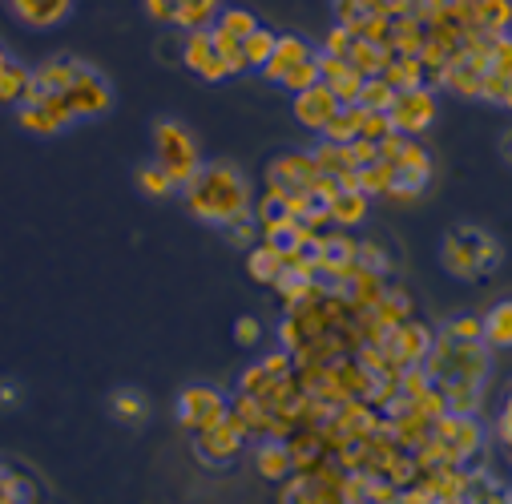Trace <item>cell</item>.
<instances>
[{
	"mask_svg": "<svg viewBox=\"0 0 512 504\" xmlns=\"http://www.w3.org/2000/svg\"><path fill=\"white\" fill-rule=\"evenodd\" d=\"M311 57H315V53H311V45H307L303 37H295V33H283V37H279V45H275V57H271V65L263 69V77L279 85V81H283V77H287L295 65H303V61H311Z\"/></svg>",
	"mask_w": 512,
	"mask_h": 504,
	"instance_id": "15",
	"label": "cell"
},
{
	"mask_svg": "<svg viewBox=\"0 0 512 504\" xmlns=\"http://www.w3.org/2000/svg\"><path fill=\"white\" fill-rule=\"evenodd\" d=\"M246 271L254 283H267L275 287V279L287 271V250L283 246H271V242H259L246 250Z\"/></svg>",
	"mask_w": 512,
	"mask_h": 504,
	"instance_id": "14",
	"label": "cell"
},
{
	"mask_svg": "<svg viewBox=\"0 0 512 504\" xmlns=\"http://www.w3.org/2000/svg\"><path fill=\"white\" fill-rule=\"evenodd\" d=\"M259 339H263V323L259 319H254V315H238L234 319V343L238 347H254Z\"/></svg>",
	"mask_w": 512,
	"mask_h": 504,
	"instance_id": "47",
	"label": "cell"
},
{
	"mask_svg": "<svg viewBox=\"0 0 512 504\" xmlns=\"http://www.w3.org/2000/svg\"><path fill=\"white\" fill-rule=\"evenodd\" d=\"M9 472H13V468L0 464V504H9Z\"/></svg>",
	"mask_w": 512,
	"mask_h": 504,
	"instance_id": "56",
	"label": "cell"
},
{
	"mask_svg": "<svg viewBox=\"0 0 512 504\" xmlns=\"http://www.w3.org/2000/svg\"><path fill=\"white\" fill-rule=\"evenodd\" d=\"M182 65H186L190 73H198L202 81H226V77H230L226 61H222L218 49H214V33H210V29H194V33L186 37V45H182Z\"/></svg>",
	"mask_w": 512,
	"mask_h": 504,
	"instance_id": "11",
	"label": "cell"
},
{
	"mask_svg": "<svg viewBox=\"0 0 512 504\" xmlns=\"http://www.w3.org/2000/svg\"><path fill=\"white\" fill-rule=\"evenodd\" d=\"M428 182H432V158L416 138H408V146L396 162V182H392L388 198L392 202H416L428 190Z\"/></svg>",
	"mask_w": 512,
	"mask_h": 504,
	"instance_id": "6",
	"label": "cell"
},
{
	"mask_svg": "<svg viewBox=\"0 0 512 504\" xmlns=\"http://www.w3.org/2000/svg\"><path fill=\"white\" fill-rule=\"evenodd\" d=\"M275 45H279V37L271 29H259L254 37H246V61H250V69H267L271 57H275Z\"/></svg>",
	"mask_w": 512,
	"mask_h": 504,
	"instance_id": "36",
	"label": "cell"
},
{
	"mask_svg": "<svg viewBox=\"0 0 512 504\" xmlns=\"http://www.w3.org/2000/svg\"><path fill=\"white\" fill-rule=\"evenodd\" d=\"M29 85H33V69H25L21 61L0 65V105H25Z\"/></svg>",
	"mask_w": 512,
	"mask_h": 504,
	"instance_id": "22",
	"label": "cell"
},
{
	"mask_svg": "<svg viewBox=\"0 0 512 504\" xmlns=\"http://www.w3.org/2000/svg\"><path fill=\"white\" fill-rule=\"evenodd\" d=\"M448 331H452L456 339H484V319L464 315V319H452V323H448Z\"/></svg>",
	"mask_w": 512,
	"mask_h": 504,
	"instance_id": "51",
	"label": "cell"
},
{
	"mask_svg": "<svg viewBox=\"0 0 512 504\" xmlns=\"http://www.w3.org/2000/svg\"><path fill=\"white\" fill-rule=\"evenodd\" d=\"M383 81H388L396 93H412L428 85V65L420 57H396L388 69H383Z\"/></svg>",
	"mask_w": 512,
	"mask_h": 504,
	"instance_id": "18",
	"label": "cell"
},
{
	"mask_svg": "<svg viewBox=\"0 0 512 504\" xmlns=\"http://www.w3.org/2000/svg\"><path fill=\"white\" fill-rule=\"evenodd\" d=\"M355 178H359V194H367V198H388V190H392V182H396V166L371 162V166L355 170Z\"/></svg>",
	"mask_w": 512,
	"mask_h": 504,
	"instance_id": "28",
	"label": "cell"
},
{
	"mask_svg": "<svg viewBox=\"0 0 512 504\" xmlns=\"http://www.w3.org/2000/svg\"><path fill=\"white\" fill-rule=\"evenodd\" d=\"M174 416H178V424H182L186 432L198 436V432H210V428H218L222 420H230V400H226L222 392L206 388V384H190V388L178 392Z\"/></svg>",
	"mask_w": 512,
	"mask_h": 504,
	"instance_id": "3",
	"label": "cell"
},
{
	"mask_svg": "<svg viewBox=\"0 0 512 504\" xmlns=\"http://www.w3.org/2000/svg\"><path fill=\"white\" fill-rule=\"evenodd\" d=\"M496 432H500V444H504V452L512 456V392H508V404H504V412H500V424H496Z\"/></svg>",
	"mask_w": 512,
	"mask_h": 504,
	"instance_id": "53",
	"label": "cell"
},
{
	"mask_svg": "<svg viewBox=\"0 0 512 504\" xmlns=\"http://www.w3.org/2000/svg\"><path fill=\"white\" fill-rule=\"evenodd\" d=\"M279 85H287L291 93H307V89H315V85H323V73H319V61L311 57V61H303V65H295Z\"/></svg>",
	"mask_w": 512,
	"mask_h": 504,
	"instance_id": "38",
	"label": "cell"
},
{
	"mask_svg": "<svg viewBox=\"0 0 512 504\" xmlns=\"http://www.w3.org/2000/svg\"><path fill=\"white\" fill-rule=\"evenodd\" d=\"M230 238H234L238 246H259V242H254V218H250V222H238V226H230Z\"/></svg>",
	"mask_w": 512,
	"mask_h": 504,
	"instance_id": "55",
	"label": "cell"
},
{
	"mask_svg": "<svg viewBox=\"0 0 512 504\" xmlns=\"http://www.w3.org/2000/svg\"><path fill=\"white\" fill-rule=\"evenodd\" d=\"M396 57H400V53H396L392 45H371V41H363V37H355V41H351V53H347V61H351L363 77H383V69H388Z\"/></svg>",
	"mask_w": 512,
	"mask_h": 504,
	"instance_id": "17",
	"label": "cell"
},
{
	"mask_svg": "<svg viewBox=\"0 0 512 504\" xmlns=\"http://www.w3.org/2000/svg\"><path fill=\"white\" fill-rule=\"evenodd\" d=\"M396 89L383 81V77H367V85H363V97H359V105L363 109H371V113H392V105H396Z\"/></svg>",
	"mask_w": 512,
	"mask_h": 504,
	"instance_id": "33",
	"label": "cell"
},
{
	"mask_svg": "<svg viewBox=\"0 0 512 504\" xmlns=\"http://www.w3.org/2000/svg\"><path fill=\"white\" fill-rule=\"evenodd\" d=\"M392 25H396V17H388V13L367 17V25H363V41H371V45H392Z\"/></svg>",
	"mask_w": 512,
	"mask_h": 504,
	"instance_id": "42",
	"label": "cell"
},
{
	"mask_svg": "<svg viewBox=\"0 0 512 504\" xmlns=\"http://www.w3.org/2000/svg\"><path fill=\"white\" fill-rule=\"evenodd\" d=\"M404 146H408V138H404V134L383 138V142H379V162H383V166H396V162H400V154H404Z\"/></svg>",
	"mask_w": 512,
	"mask_h": 504,
	"instance_id": "52",
	"label": "cell"
},
{
	"mask_svg": "<svg viewBox=\"0 0 512 504\" xmlns=\"http://www.w3.org/2000/svg\"><path fill=\"white\" fill-rule=\"evenodd\" d=\"M383 13V0H335V25H343L351 37H363L367 17Z\"/></svg>",
	"mask_w": 512,
	"mask_h": 504,
	"instance_id": "24",
	"label": "cell"
},
{
	"mask_svg": "<svg viewBox=\"0 0 512 504\" xmlns=\"http://www.w3.org/2000/svg\"><path fill=\"white\" fill-rule=\"evenodd\" d=\"M65 101H69V109H73L77 121L105 117L113 109V85H109V77L97 65H89V61L77 57V73H73V85L65 89Z\"/></svg>",
	"mask_w": 512,
	"mask_h": 504,
	"instance_id": "4",
	"label": "cell"
},
{
	"mask_svg": "<svg viewBox=\"0 0 512 504\" xmlns=\"http://www.w3.org/2000/svg\"><path fill=\"white\" fill-rule=\"evenodd\" d=\"M388 117H392V125H396V134L416 138V134H424L428 125L436 121V93H432L428 85H424V89H412V93H400Z\"/></svg>",
	"mask_w": 512,
	"mask_h": 504,
	"instance_id": "9",
	"label": "cell"
},
{
	"mask_svg": "<svg viewBox=\"0 0 512 504\" xmlns=\"http://www.w3.org/2000/svg\"><path fill=\"white\" fill-rule=\"evenodd\" d=\"M315 162H319V170H323V174H331V178H343V174H351V170H355V166L347 162V146H335V142H319Z\"/></svg>",
	"mask_w": 512,
	"mask_h": 504,
	"instance_id": "37",
	"label": "cell"
},
{
	"mask_svg": "<svg viewBox=\"0 0 512 504\" xmlns=\"http://www.w3.org/2000/svg\"><path fill=\"white\" fill-rule=\"evenodd\" d=\"M480 33L488 37L512 33V0H480Z\"/></svg>",
	"mask_w": 512,
	"mask_h": 504,
	"instance_id": "29",
	"label": "cell"
},
{
	"mask_svg": "<svg viewBox=\"0 0 512 504\" xmlns=\"http://www.w3.org/2000/svg\"><path fill=\"white\" fill-rule=\"evenodd\" d=\"M480 444H484L480 424H476L472 416H464V420H460V428H456V436L448 440V456H452V464L460 468L468 456H476V452H480Z\"/></svg>",
	"mask_w": 512,
	"mask_h": 504,
	"instance_id": "27",
	"label": "cell"
},
{
	"mask_svg": "<svg viewBox=\"0 0 512 504\" xmlns=\"http://www.w3.org/2000/svg\"><path fill=\"white\" fill-rule=\"evenodd\" d=\"M484 343L496 351H512V299H500L484 315Z\"/></svg>",
	"mask_w": 512,
	"mask_h": 504,
	"instance_id": "21",
	"label": "cell"
},
{
	"mask_svg": "<svg viewBox=\"0 0 512 504\" xmlns=\"http://www.w3.org/2000/svg\"><path fill=\"white\" fill-rule=\"evenodd\" d=\"M347 162H351L355 170H363V166L379 162V146H375V142H367V138H355V142L347 146Z\"/></svg>",
	"mask_w": 512,
	"mask_h": 504,
	"instance_id": "49",
	"label": "cell"
},
{
	"mask_svg": "<svg viewBox=\"0 0 512 504\" xmlns=\"http://www.w3.org/2000/svg\"><path fill=\"white\" fill-rule=\"evenodd\" d=\"M379 347L388 351L400 367H420V363H428V355H432V347H436V335H432L428 323L408 319V323H400L388 339H383Z\"/></svg>",
	"mask_w": 512,
	"mask_h": 504,
	"instance_id": "8",
	"label": "cell"
},
{
	"mask_svg": "<svg viewBox=\"0 0 512 504\" xmlns=\"http://www.w3.org/2000/svg\"><path fill=\"white\" fill-rule=\"evenodd\" d=\"M138 190H142L146 198H170V194L178 190V182H174L158 162H150V166L138 170Z\"/></svg>",
	"mask_w": 512,
	"mask_h": 504,
	"instance_id": "34",
	"label": "cell"
},
{
	"mask_svg": "<svg viewBox=\"0 0 512 504\" xmlns=\"http://www.w3.org/2000/svg\"><path fill=\"white\" fill-rule=\"evenodd\" d=\"M476 255H480V275H492L500 267V259H504V246L488 230L476 226Z\"/></svg>",
	"mask_w": 512,
	"mask_h": 504,
	"instance_id": "40",
	"label": "cell"
},
{
	"mask_svg": "<svg viewBox=\"0 0 512 504\" xmlns=\"http://www.w3.org/2000/svg\"><path fill=\"white\" fill-rule=\"evenodd\" d=\"M504 109H512V85H508V97H504Z\"/></svg>",
	"mask_w": 512,
	"mask_h": 504,
	"instance_id": "58",
	"label": "cell"
},
{
	"mask_svg": "<svg viewBox=\"0 0 512 504\" xmlns=\"http://www.w3.org/2000/svg\"><path fill=\"white\" fill-rule=\"evenodd\" d=\"M504 504H512V492H508V500H504Z\"/></svg>",
	"mask_w": 512,
	"mask_h": 504,
	"instance_id": "60",
	"label": "cell"
},
{
	"mask_svg": "<svg viewBox=\"0 0 512 504\" xmlns=\"http://www.w3.org/2000/svg\"><path fill=\"white\" fill-rule=\"evenodd\" d=\"M396 504H436V496H432L424 484H416V488H404Z\"/></svg>",
	"mask_w": 512,
	"mask_h": 504,
	"instance_id": "54",
	"label": "cell"
},
{
	"mask_svg": "<svg viewBox=\"0 0 512 504\" xmlns=\"http://www.w3.org/2000/svg\"><path fill=\"white\" fill-rule=\"evenodd\" d=\"M17 117H21V125H25L29 134H41V138H53V134H61V130H65V125H61V121H53V113H49L45 105H37V101H25Z\"/></svg>",
	"mask_w": 512,
	"mask_h": 504,
	"instance_id": "32",
	"label": "cell"
},
{
	"mask_svg": "<svg viewBox=\"0 0 512 504\" xmlns=\"http://www.w3.org/2000/svg\"><path fill=\"white\" fill-rule=\"evenodd\" d=\"M363 117H367V109H363V105H343V109L331 117V125L323 130V142L351 146L355 138H363Z\"/></svg>",
	"mask_w": 512,
	"mask_h": 504,
	"instance_id": "20",
	"label": "cell"
},
{
	"mask_svg": "<svg viewBox=\"0 0 512 504\" xmlns=\"http://www.w3.org/2000/svg\"><path fill=\"white\" fill-rule=\"evenodd\" d=\"M363 271H371V275H388V255L375 246V242H359V259H355Z\"/></svg>",
	"mask_w": 512,
	"mask_h": 504,
	"instance_id": "46",
	"label": "cell"
},
{
	"mask_svg": "<svg viewBox=\"0 0 512 504\" xmlns=\"http://www.w3.org/2000/svg\"><path fill=\"white\" fill-rule=\"evenodd\" d=\"M416 412H420L424 420H432V424H436L440 416H448V396H444L440 388H432L428 396H420V400H416Z\"/></svg>",
	"mask_w": 512,
	"mask_h": 504,
	"instance_id": "48",
	"label": "cell"
},
{
	"mask_svg": "<svg viewBox=\"0 0 512 504\" xmlns=\"http://www.w3.org/2000/svg\"><path fill=\"white\" fill-rule=\"evenodd\" d=\"M440 263H444V271H448L452 279H460V283L480 279L476 226H460V230H452V234L444 238V246H440Z\"/></svg>",
	"mask_w": 512,
	"mask_h": 504,
	"instance_id": "10",
	"label": "cell"
},
{
	"mask_svg": "<svg viewBox=\"0 0 512 504\" xmlns=\"http://www.w3.org/2000/svg\"><path fill=\"white\" fill-rule=\"evenodd\" d=\"M218 5L222 0H178V13H174V25L182 29H214L218 21Z\"/></svg>",
	"mask_w": 512,
	"mask_h": 504,
	"instance_id": "25",
	"label": "cell"
},
{
	"mask_svg": "<svg viewBox=\"0 0 512 504\" xmlns=\"http://www.w3.org/2000/svg\"><path fill=\"white\" fill-rule=\"evenodd\" d=\"M246 428H242V420L230 412V420H222L218 428H210V432H198L194 436V452H198V460L202 464H210V468H222V464H230L242 448H246Z\"/></svg>",
	"mask_w": 512,
	"mask_h": 504,
	"instance_id": "7",
	"label": "cell"
},
{
	"mask_svg": "<svg viewBox=\"0 0 512 504\" xmlns=\"http://www.w3.org/2000/svg\"><path fill=\"white\" fill-rule=\"evenodd\" d=\"M154 162L178 182V190L206 166V162L198 158L194 134L186 130L182 121H174V117H158V121H154Z\"/></svg>",
	"mask_w": 512,
	"mask_h": 504,
	"instance_id": "2",
	"label": "cell"
},
{
	"mask_svg": "<svg viewBox=\"0 0 512 504\" xmlns=\"http://www.w3.org/2000/svg\"><path fill=\"white\" fill-rule=\"evenodd\" d=\"M351 41H355V37H351L343 25H335V29L327 33V41H323V53H331V57H347V53H351Z\"/></svg>",
	"mask_w": 512,
	"mask_h": 504,
	"instance_id": "50",
	"label": "cell"
},
{
	"mask_svg": "<svg viewBox=\"0 0 512 504\" xmlns=\"http://www.w3.org/2000/svg\"><path fill=\"white\" fill-rule=\"evenodd\" d=\"M323 178L315 154H283L267 166V194L287 198V194H315V182Z\"/></svg>",
	"mask_w": 512,
	"mask_h": 504,
	"instance_id": "5",
	"label": "cell"
},
{
	"mask_svg": "<svg viewBox=\"0 0 512 504\" xmlns=\"http://www.w3.org/2000/svg\"><path fill=\"white\" fill-rule=\"evenodd\" d=\"M222 33H230V37H238V41H246V37H254L263 25L254 21V13H246V9H222V17L214 21Z\"/></svg>",
	"mask_w": 512,
	"mask_h": 504,
	"instance_id": "35",
	"label": "cell"
},
{
	"mask_svg": "<svg viewBox=\"0 0 512 504\" xmlns=\"http://www.w3.org/2000/svg\"><path fill=\"white\" fill-rule=\"evenodd\" d=\"M295 117H299V125H307V130H315V134H323L327 125H331V117L343 109L339 105V97L331 93V85H315V89H307V93H295Z\"/></svg>",
	"mask_w": 512,
	"mask_h": 504,
	"instance_id": "12",
	"label": "cell"
},
{
	"mask_svg": "<svg viewBox=\"0 0 512 504\" xmlns=\"http://www.w3.org/2000/svg\"><path fill=\"white\" fill-rule=\"evenodd\" d=\"M109 416H113L117 424H125V428H134V424H142V420L150 416V400H146L138 388H117V392L109 396Z\"/></svg>",
	"mask_w": 512,
	"mask_h": 504,
	"instance_id": "19",
	"label": "cell"
},
{
	"mask_svg": "<svg viewBox=\"0 0 512 504\" xmlns=\"http://www.w3.org/2000/svg\"><path fill=\"white\" fill-rule=\"evenodd\" d=\"M9 504H41V488L29 472H9Z\"/></svg>",
	"mask_w": 512,
	"mask_h": 504,
	"instance_id": "41",
	"label": "cell"
},
{
	"mask_svg": "<svg viewBox=\"0 0 512 504\" xmlns=\"http://www.w3.org/2000/svg\"><path fill=\"white\" fill-rule=\"evenodd\" d=\"M182 198H186V210L198 222H210V226H222V230L254 218L250 214V182L230 162H206L182 186Z\"/></svg>",
	"mask_w": 512,
	"mask_h": 504,
	"instance_id": "1",
	"label": "cell"
},
{
	"mask_svg": "<svg viewBox=\"0 0 512 504\" xmlns=\"http://www.w3.org/2000/svg\"><path fill=\"white\" fill-rule=\"evenodd\" d=\"M5 9L25 29H53V25H65L69 21L73 0H5Z\"/></svg>",
	"mask_w": 512,
	"mask_h": 504,
	"instance_id": "13",
	"label": "cell"
},
{
	"mask_svg": "<svg viewBox=\"0 0 512 504\" xmlns=\"http://www.w3.org/2000/svg\"><path fill=\"white\" fill-rule=\"evenodd\" d=\"M500 158L512 166V130H504V138H500Z\"/></svg>",
	"mask_w": 512,
	"mask_h": 504,
	"instance_id": "57",
	"label": "cell"
},
{
	"mask_svg": "<svg viewBox=\"0 0 512 504\" xmlns=\"http://www.w3.org/2000/svg\"><path fill=\"white\" fill-rule=\"evenodd\" d=\"M392 134H396L392 117H388V113H371V109H367V117H363V138L379 146L383 138H392Z\"/></svg>",
	"mask_w": 512,
	"mask_h": 504,
	"instance_id": "43",
	"label": "cell"
},
{
	"mask_svg": "<svg viewBox=\"0 0 512 504\" xmlns=\"http://www.w3.org/2000/svg\"><path fill=\"white\" fill-rule=\"evenodd\" d=\"M424 41H428V29L416 17H396V25H392V49L400 57H420Z\"/></svg>",
	"mask_w": 512,
	"mask_h": 504,
	"instance_id": "26",
	"label": "cell"
},
{
	"mask_svg": "<svg viewBox=\"0 0 512 504\" xmlns=\"http://www.w3.org/2000/svg\"><path fill=\"white\" fill-rule=\"evenodd\" d=\"M323 85H331V93L339 97V105H359V97H363V85H367V77H363L359 69H351V73H343L339 81H323Z\"/></svg>",
	"mask_w": 512,
	"mask_h": 504,
	"instance_id": "39",
	"label": "cell"
},
{
	"mask_svg": "<svg viewBox=\"0 0 512 504\" xmlns=\"http://www.w3.org/2000/svg\"><path fill=\"white\" fill-rule=\"evenodd\" d=\"M508 85H512L508 77H500V73H492V69H488V73L480 77V101L504 105V97H508Z\"/></svg>",
	"mask_w": 512,
	"mask_h": 504,
	"instance_id": "45",
	"label": "cell"
},
{
	"mask_svg": "<svg viewBox=\"0 0 512 504\" xmlns=\"http://www.w3.org/2000/svg\"><path fill=\"white\" fill-rule=\"evenodd\" d=\"M327 210H331V222H335L339 230H351V226H359V222L367 218V194H359V190H339V194L327 202Z\"/></svg>",
	"mask_w": 512,
	"mask_h": 504,
	"instance_id": "23",
	"label": "cell"
},
{
	"mask_svg": "<svg viewBox=\"0 0 512 504\" xmlns=\"http://www.w3.org/2000/svg\"><path fill=\"white\" fill-rule=\"evenodd\" d=\"M492 73H500V77L512 81V33L492 37Z\"/></svg>",
	"mask_w": 512,
	"mask_h": 504,
	"instance_id": "44",
	"label": "cell"
},
{
	"mask_svg": "<svg viewBox=\"0 0 512 504\" xmlns=\"http://www.w3.org/2000/svg\"><path fill=\"white\" fill-rule=\"evenodd\" d=\"M5 61H9V53H5V49H0V65H5Z\"/></svg>",
	"mask_w": 512,
	"mask_h": 504,
	"instance_id": "59",
	"label": "cell"
},
{
	"mask_svg": "<svg viewBox=\"0 0 512 504\" xmlns=\"http://www.w3.org/2000/svg\"><path fill=\"white\" fill-rule=\"evenodd\" d=\"M508 492L488 476V472H468V492H464V504H504Z\"/></svg>",
	"mask_w": 512,
	"mask_h": 504,
	"instance_id": "31",
	"label": "cell"
},
{
	"mask_svg": "<svg viewBox=\"0 0 512 504\" xmlns=\"http://www.w3.org/2000/svg\"><path fill=\"white\" fill-rule=\"evenodd\" d=\"M210 33H214V49H218V57L226 61V69H230V77H234V73H246V69H250V61H246V41H238V37H230V33H222L218 25H214Z\"/></svg>",
	"mask_w": 512,
	"mask_h": 504,
	"instance_id": "30",
	"label": "cell"
},
{
	"mask_svg": "<svg viewBox=\"0 0 512 504\" xmlns=\"http://www.w3.org/2000/svg\"><path fill=\"white\" fill-rule=\"evenodd\" d=\"M254 468H259L267 480H287L295 472V452L291 444L283 440H263L259 448H254Z\"/></svg>",
	"mask_w": 512,
	"mask_h": 504,
	"instance_id": "16",
	"label": "cell"
}]
</instances>
